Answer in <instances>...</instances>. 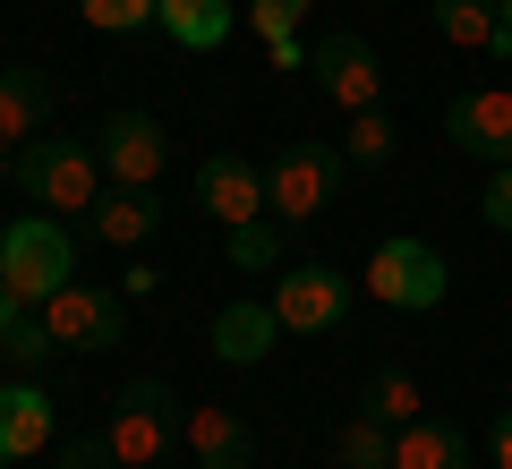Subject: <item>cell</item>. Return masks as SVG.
Returning <instances> with one entry per match:
<instances>
[{"instance_id":"obj_14","label":"cell","mask_w":512,"mask_h":469,"mask_svg":"<svg viewBox=\"0 0 512 469\" xmlns=\"http://www.w3.org/2000/svg\"><path fill=\"white\" fill-rule=\"evenodd\" d=\"M274 342H282L274 299H231L214 316V359L222 367H265V359H274Z\"/></svg>"},{"instance_id":"obj_31","label":"cell","mask_w":512,"mask_h":469,"mask_svg":"<svg viewBox=\"0 0 512 469\" xmlns=\"http://www.w3.org/2000/svg\"><path fill=\"white\" fill-rule=\"evenodd\" d=\"M0 188H9V145H0Z\"/></svg>"},{"instance_id":"obj_32","label":"cell","mask_w":512,"mask_h":469,"mask_svg":"<svg viewBox=\"0 0 512 469\" xmlns=\"http://www.w3.org/2000/svg\"><path fill=\"white\" fill-rule=\"evenodd\" d=\"M504 26H512V0H504Z\"/></svg>"},{"instance_id":"obj_23","label":"cell","mask_w":512,"mask_h":469,"mask_svg":"<svg viewBox=\"0 0 512 469\" xmlns=\"http://www.w3.org/2000/svg\"><path fill=\"white\" fill-rule=\"evenodd\" d=\"M342 154H350L359 171H384V163H393V120H384V111H350Z\"/></svg>"},{"instance_id":"obj_15","label":"cell","mask_w":512,"mask_h":469,"mask_svg":"<svg viewBox=\"0 0 512 469\" xmlns=\"http://www.w3.org/2000/svg\"><path fill=\"white\" fill-rule=\"evenodd\" d=\"M154 222H163V205H154V188H103L94 197V214H86V239H103V248H146L154 239Z\"/></svg>"},{"instance_id":"obj_9","label":"cell","mask_w":512,"mask_h":469,"mask_svg":"<svg viewBox=\"0 0 512 469\" xmlns=\"http://www.w3.org/2000/svg\"><path fill=\"white\" fill-rule=\"evenodd\" d=\"M444 137L470 154V163H512V86H478V94H453L444 111Z\"/></svg>"},{"instance_id":"obj_4","label":"cell","mask_w":512,"mask_h":469,"mask_svg":"<svg viewBox=\"0 0 512 469\" xmlns=\"http://www.w3.org/2000/svg\"><path fill=\"white\" fill-rule=\"evenodd\" d=\"M342 180H350L342 145H308L299 137L291 154L265 171V205H274V222H316L325 205H342Z\"/></svg>"},{"instance_id":"obj_6","label":"cell","mask_w":512,"mask_h":469,"mask_svg":"<svg viewBox=\"0 0 512 469\" xmlns=\"http://www.w3.org/2000/svg\"><path fill=\"white\" fill-rule=\"evenodd\" d=\"M94 154H103V180L111 188H154L163 163H171V137H163L154 111H111L103 137H94Z\"/></svg>"},{"instance_id":"obj_24","label":"cell","mask_w":512,"mask_h":469,"mask_svg":"<svg viewBox=\"0 0 512 469\" xmlns=\"http://www.w3.org/2000/svg\"><path fill=\"white\" fill-rule=\"evenodd\" d=\"M282 256H291L282 222H239V231H231V265H239V273H274Z\"/></svg>"},{"instance_id":"obj_17","label":"cell","mask_w":512,"mask_h":469,"mask_svg":"<svg viewBox=\"0 0 512 469\" xmlns=\"http://www.w3.org/2000/svg\"><path fill=\"white\" fill-rule=\"evenodd\" d=\"M393 469H470V435L410 418V427H393Z\"/></svg>"},{"instance_id":"obj_1","label":"cell","mask_w":512,"mask_h":469,"mask_svg":"<svg viewBox=\"0 0 512 469\" xmlns=\"http://www.w3.org/2000/svg\"><path fill=\"white\" fill-rule=\"evenodd\" d=\"M18 188L60 222L94 214V197H103V154H94V145H69V137H35L18 154Z\"/></svg>"},{"instance_id":"obj_26","label":"cell","mask_w":512,"mask_h":469,"mask_svg":"<svg viewBox=\"0 0 512 469\" xmlns=\"http://www.w3.org/2000/svg\"><path fill=\"white\" fill-rule=\"evenodd\" d=\"M154 9H163V0H77V18H86L94 35H137V26H154Z\"/></svg>"},{"instance_id":"obj_13","label":"cell","mask_w":512,"mask_h":469,"mask_svg":"<svg viewBox=\"0 0 512 469\" xmlns=\"http://www.w3.org/2000/svg\"><path fill=\"white\" fill-rule=\"evenodd\" d=\"M180 444H188V461L197 469H256V435H248V418L239 410H188L180 418Z\"/></svg>"},{"instance_id":"obj_28","label":"cell","mask_w":512,"mask_h":469,"mask_svg":"<svg viewBox=\"0 0 512 469\" xmlns=\"http://www.w3.org/2000/svg\"><path fill=\"white\" fill-rule=\"evenodd\" d=\"M478 214H487V231H512V163L487 171V197H478Z\"/></svg>"},{"instance_id":"obj_20","label":"cell","mask_w":512,"mask_h":469,"mask_svg":"<svg viewBox=\"0 0 512 469\" xmlns=\"http://www.w3.org/2000/svg\"><path fill=\"white\" fill-rule=\"evenodd\" d=\"M43 120H52V86H43L35 69H0V145L35 137Z\"/></svg>"},{"instance_id":"obj_33","label":"cell","mask_w":512,"mask_h":469,"mask_svg":"<svg viewBox=\"0 0 512 469\" xmlns=\"http://www.w3.org/2000/svg\"><path fill=\"white\" fill-rule=\"evenodd\" d=\"M120 469H137V461H120Z\"/></svg>"},{"instance_id":"obj_16","label":"cell","mask_w":512,"mask_h":469,"mask_svg":"<svg viewBox=\"0 0 512 469\" xmlns=\"http://www.w3.org/2000/svg\"><path fill=\"white\" fill-rule=\"evenodd\" d=\"M436 35L453 43V52H495V60H512L504 0H436Z\"/></svg>"},{"instance_id":"obj_8","label":"cell","mask_w":512,"mask_h":469,"mask_svg":"<svg viewBox=\"0 0 512 469\" xmlns=\"http://www.w3.org/2000/svg\"><path fill=\"white\" fill-rule=\"evenodd\" d=\"M308 77H316V94L342 103V111H376V94H384V69H376V52H367V35H325L308 52Z\"/></svg>"},{"instance_id":"obj_10","label":"cell","mask_w":512,"mask_h":469,"mask_svg":"<svg viewBox=\"0 0 512 469\" xmlns=\"http://www.w3.org/2000/svg\"><path fill=\"white\" fill-rule=\"evenodd\" d=\"M43 325H52V342L60 350H111L120 342V299L111 290H86V282H60L52 299H43Z\"/></svg>"},{"instance_id":"obj_18","label":"cell","mask_w":512,"mask_h":469,"mask_svg":"<svg viewBox=\"0 0 512 469\" xmlns=\"http://www.w3.org/2000/svg\"><path fill=\"white\" fill-rule=\"evenodd\" d=\"M299 18H308V0H248V26H256V43H265V60H274L282 77H291V69H308Z\"/></svg>"},{"instance_id":"obj_29","label":"cell","mask_w":512,"mask_h":469,"mask_svg":"<svg viewBox=\"0 0 512 469\" xmlns=\"http://www.w3.org/2000/svg\"><path fill=\"white\" fill-rule=\"evenodd\" d=\"M495 469H512V410L495 418Z\"/></svg>"},{"instance_id":"obj_12","label":"cell","mask_w":512,"mask_h":469,"mask_svg":"<svg viewBox=\"0 0 512 469\" xmlns=\"http://www.w3.org/2000/svg\"><path fill=\"white\" fill-rule=\"evenodd\" d=\"M52 427H60V410H52V393H43L35 376L0 384V461H35V452L52 444Z\"/></svg>"},{"instance_id":"obj_27","label":"cell","mask_w":512,"mask_h":469,"mask_svg":"<svg viewBox=\"0 0 512 469\" xmlns=\"http://www.w3.org/2000/svg\"><path fill=\"white\" fill-rule=\"evenodd\" d=\"M60 469H120V452H111V435H77V444H60Z\"/></svg>"},{"instance_id":"obj_11","label":"cell","mask_w":512,"mask_h":469,"mask_svg":"<svg viewBox=\"0 0 512 469\" xmlns=\"http://www.w3.org/2000/svg\"><path fill=\"white\" fill-rule=\"evenodd\" d=\"M197 205L222 222V231L274 214V205H265V171H256L248 154H205V163H197Z\"/></svg>"},{"instance_id":"obj_30","label":"cell","mask_w":512,"mask_h":469,"mask_svg":"<svg viewBox=\"0 0 512 469\" xmlns=\"http://www.w3.org/2000/svg\"><path fill=\"white\" fill-rule=\"evenodd\" d=\"M18 316H26V299H18V290H9V282H0V333L18 325Z\"/></svg>"},{"instance_id":"obj_25","label":"cell","mask_w":512,"mask_h":469,"mask_svg":"<svg viewBox=\"0 0 512 469\" xmlns=\"http://www.w3.org/2000/svg\"><path fill=\"white\" fill-rule=\"evenodd\" d=\"M0 350H9V367H18V376H35V367L43 359H52V325H43V307H26V316H18V325H9V333H0Z\"/></svg>"},{"instance_id":"obj_3","label":"cell","mask_w":512,"mask_h":469,"mask_svg":"<svg viewBox=\"0 0 512 469\" xmlns=\"http://www.w3.org/2000/svg\"><path fill=\"white\" fill-rule=\"evenodd\" d=\"M103 435H111V452H120V461H137V469H163V452L180 444V393H171L163 376H137V384H120V401H111Z\"/></svg>"},{"instance_id":"obj_5","label":"cell","mask_w":512,"mask_h":469,"mask_svg":"<svg viewBox=\"0 0 512 469\" xmlns=\"http://www.w3.org/2000/svg\"><path fill=\"white\" fill-rule=\"evenodd\" d=\"M359 290L376 307H410V316H427V307L444 299V256L427 248V239H384V248L367 256Z\"/></svg>"},{"instance_id":"obj_7","label":"cell","mask_w":512,"mask_h":469,"mask_svg":"<svg viewBox=\"0 0 512 469\" xmlns=\"http://www.w3.org/2000/svg\"><path fill=\"white\" fill-rule=\"evenodd\" d=\"M274 316H282V333H333L350 316V273H333V265H291L274 282Z\"/></svg>"},{"instance_id":"obj_2","label":"cell","mask_w":512,"mask_h":469,"mask_svg":"<svg viewBox=\"0 0 512 469\" xmlns=\"http://www.w3.org/2000/svg\"><path fill=\"white\" fill-rule=\"evenodd\" d=\"M69 265H77V248H69V222L60 214H26V222L0 231V282L18 290L26 307H43L60 282H77Z\"/></svg>"},{"instance_id":"obj_19","label":"cell","mask_w":512,"mask_h":469,"mask_svg":"<svg viewBox=\"0 0 512 469\" xmlns=\"http://www.w3.org/2000/svg\"><path fill=\"white\" fill-rule=\"evenodd\" d=\"M154 26H163L180 52H214V43L231 35V0H163V9H154Z\"/></svg>"},{"instance_id":"obj_21","label":"cell","mask_w":512,"mask_h":469,"mask_svg":"<svg viewBox=\"0 0 512 469\" xmlns=\"http://www.w3.org/2000/svg\"><path fill=\"white\" fill-rule=\"evenodd\" d=\"M359 410L384 418V427H410V418H427V384L410 376V367H376V376L359 384Z\"/></svg>"},{"instance_id":"obj_22","label":"cell","mask_w":512,"mask_h":469,"mask_svg":"<svg viewBox=\"0 0 512 469\" xmlns=\"http://www.w3.org/2000/svg\"><path fill=\"white\" fill-rule=\"evenodd\" d=\"M333 461H342V469H393V427L359 410L342 435H333Z\"/></svg>"}]
</instances>
